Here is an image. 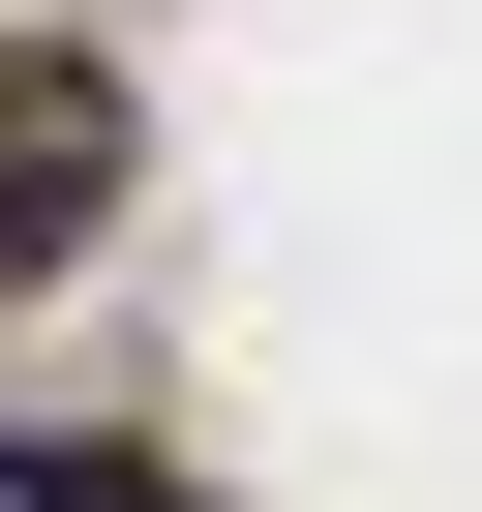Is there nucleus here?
<instances>
[{"label":"nucleus","instance_id":"1","mask_svg":"<svg viewBox=\"0 0 482 512\" xmlns=\"http://www.w3.org/2000/svg\"><path fill=\"white\" fill-rule=\"evenodd\" d=\"M91 211H121V91H91V61H0V302H31Z\"/></svg>","mask_w":482,"mask_h":512},{"label":"nucleus","instance_id":"2","mask_svg":"<svg viewBox=\"0 0 482 512\" xmlns=\"http://www.w3.org/2000/svg\"><path fill=\"white\" fill-rule=\"evenodd\" d=\"M0 512H211V482L121 452V422H0Z\"/></svg>","mask_w":482,"mask_h":512}]
</instances>
